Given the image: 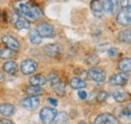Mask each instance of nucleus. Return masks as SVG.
Returning <instances> with one entry per match:
<instances>
[{
    "instance_id": "obj_1",
    "label": "nucleus",
    "mask_w": 131,
    "mask_h": 124,
    "mask_svg": "<svg viewBox=\"0 0 131 124\" xmlns=\"http://www.w3.org/2000/svg\"><path fill=\"white\" fill-rule=\"evenodd\" d=\"M17 13L22 15L25 19L36 20L42 16V12L38 6L34 5L29 0H19L15 3Z\"/></svg>"
},
{
    "instance_id": "obj_2",
    "label": "nucleus",
    "mask_w": 131,
    "mask_h": 124,
    "mask_svg": "<svg viewBox=\"0 0 131 124\" xmlns=\"http://www.w3.org/2000/svg\"><path fill=\"white\" fill-rule=\"evenodd\" d=\"M58 111L56 108L51 107H43L39 112L40 120L43 124H52L56 120Z\"/></svg>"
},
{
    "instance_id": "obj_3",
    "label": "nucleus",
    "mask_w": 131,
    "mask_h": 124,
    "mask_svg": "<svg viewBox=\"0 0 131 124\" xmlns=\"http://www.w3.org/2000/svg\"><path fill=\"white\" fill-rule=\"evenodd\" d=\"M116 20H117V22H118L120 25H122V26H128V25H130V22H131L130 7L122 8V9L118 12V15L116 17Z\"/></svg>"
},
{
    "instance_id": "obj_4",
    "label": "nucleus",
    "mask_w": 131,
    "mask_h": 124,
    "mask_svg": "<svg viewBox=\"0 0 131 124\" xmlns=\"http://www.w3.org/2000/svg\"><path fill=\"white\" fill-rule=\"evenodd\" d=\"M35 29L37 30V32L39 33V35H40L41 37L50 38V37H53V36H54L53 27H52L49 23H47V22L39 23Z\"/></svg>"
},
{
    "instance_id": "obj_5",
    "label": "nucleus",
    "mask_w": 131,
    "mask_h": 124,
    "mask_svg": "<svg viewBox=\"0 0 131 124\" xmlns=\"http://www.w3.org/2000/svg\"><path fill=\"white\" fill-rule=\"evenodd\" d=\"M20 69H21V72L23 74L30 75V74L34 73L35 70L37 69V63L32 59H25L21 63Z\"/></svg>"
},
{
    "instance_id": "obj_6",
    "label": "nucleus",
    "mask_w": 131,
    "mask_h": 124,
    "mask_svg": "<svg viewBox=\"0 0 131 124\" xmlns=\"http://www.w3.org/2000/svg\"><path fill=\"white\" fill-rule=\"evenodd\" d=\"M40 100L37 96H29L20 102V105L27 110H35L39 106Z\"/></svg>"
},
{
    "instance_id": "obj_7",
    "label": "nucleus",
    "mask_w": 131,
    "mask_h": 124,
    "mask_svg": "<svg viewBox=\"0 0 131 124\" xmlns=\"http://www.w3.org/2000/svg\"><path fill=\"white\" fill-rule=\"evenodd\" d=\"M93 124H118V120L110 113H103L96 117Z\"/></svg>"
},
{
    "instance_id": "obj_8",
    "label": "nucleus",
    "mask_w": 131,
    "mask_h": 124,
    "mask_svg": "<svg viewBox=\"0 0 131 124\" xmlns=\"http://www.w3.org/2000/svg\"><path fill=\"white\" fill-rule=\"evenodd\" d=\"M1 41L3 42V44H5V46L8 49H11L13 51H17L20 47L19 42L14 37H12L10 35H3L2 38H1Z\"/></svg>"
},
{
    "instance_id": "obj_9",
    "label": "nucleus",
    "mask_w": 131,
    "mask_h": 124,
    "mask_svg": "<svg viewBox=\"0 0 131 124\" xmlns=\"http://www.w3.org/2000/svg\"><path fill=\"white\" fill-rule=\"evenodd\" d=\"M43 50H45L46 54L49 55V57H57L58 55H60L62 53L63 48L58 43H50L45 47Z\"/></svg>"
},
{
    "instance_id": "obj_10",
    "label": "nucleus",
    "mask_w": 131,
    "mask_h": 124,
    "mask_svg": "<svg viewBox=\"0 0 131 124\" xmlns=\"http://www.w3.org/2000/svg\"><path fill=\"white\" fill-rule=\"evenodd\" d=\"M89 76L92 80L96 81V82H103L106 79V73L100 69V68H91L89 70Z\"/></svg>"
},
{
    "instance_id": "obj_11",
    "label": "nucleus",
    "mask_w": 131,
    "mask_h": 124,
    "mask_svg": "<svg viewBox=\"0 0 131 124\" xmlns=\"http://www.w3.org/2000/svg\"><path fill=\"white\" fill-rule=\"evenodd\" d=\"M118 5H119L118 0H103L102 2L103 10H105V12H107L108 14H113L117 10Z\"/></svg>"
},
{
    "instance_id": "obj_12",
    "label": "nucleus",
    "mask_w": 131,
    "mask_h": 124,
    "mask_svg": "<svg viewBox=\"0 0 131 124\" xmlns=\"http://www.w3.org/2000/svg\"><path fill=\"white\" fill-rule=\"evenodd\" d=\"M128 81V76L126 73H119V74H115L110 78L109 82L110 84L114 85V86H122L125 85Z\"/></svg>"
},
{
    "instance_id": "obj_13",
    "label": "nucleus",
    "mask_w": 131,
    "mask_h": 124,
    "mask_svg": "<svg viewBox=\"0 0 131 124\" xmlns=\"http://www.w3.org/2000/svg\"><path fill=\"white\" fill-rule=\"evenodd\" d=\"M91 9L95 17L101 18L103 16V7L102 2L100 0H92L91 1Z\"/></svg>"
},
{
    "instance_id": "obj_14",
    "label": "nucleus",
    "mask_w": 131,
    "mask_h": 124,
    "mask_svg": "<svg viewBox=\"0 0 131 124\" xmlns=\"http://www.w3.org/2000/svg\"><path fill=\"white\" fill-rule=\"evenodd\" d=\"M0 113L3 116H12L15 113V107L10 103H3L0 105Z\"/></svg>"
},
{
    "instance_id": "obj_15",
    "label": "nucleus",
    "mask_w": 131,
    "mask_h": 124,
    "mask_svg": "<svg viewBox=\"0 0 131 124\" xmlns=\"http://www.w3.org/2000/svg\"><path fill=\"white\" fill-rule=\"evenodd\" d=\"M47 82V79L46 77L42 75V74H37V75H34L29 78V83L33 85V86H42L45 85Z\"/></svg>"
},
{
    "instance_id": "obj_16",
    "label": "nucleus",
    "mask_w": 131,
    "mask_h": 124,
    "mask_svg": "<svg viewBox=\"0 0 131 124\" xmlns=\"http://www.w3.org/2000/svg\"><path fill=\"white\" fill-rule=\"evenodd\" d=\"M29 40L30 42L34 44V45H38L42 42V37L39 35V33L37 32V30L35 28H33L29 32Z\"/></svg>"
},
{
    "instance_id": "obj_17",
    "label": "nucleus",
    "mask_w": 131,
    "mask_h": 124,
    "mask_svg": "<svg viewBox=\"0 0 131 124\" xmlns=\"http://www.w3.org/2000/svg\"><path fill=\"white\" fill-rule=\"evenodd\" d=\"M14 24H15V27H16L17 29H19V30H21V29H28L29 26H30V23L24 17H21V16L17 17Z\"/></svg>"
},
{
    "instance_id": "obj_18",
    "label": "nucleus",
    "mask_w": 131,
    "mask_h": 124,
    "mask_svg": "<svg viewBox=\"0 0 131 124\" xmlns=\"http://www.w3.org/2000/svg\"><path fill=\"white\" fill-rule=\"evenodd\" d=\"M118 40L122 43H126V44H129L131 40V33L130 30H124L121 31L120 33H118V36H117Z\"/></svg>"
},
{
    "instance_id": "obj_19",
    "label": "nucleus",
    "mask_w": 131,
    "mask_h": 124,
    "mask_svg": "<svg viewBox=\"0 0 131 124\" xmlns=\"http://www.w3.org/2000/svg\"><path fill=\"white\" fill-rule=\"evenodd\" d=\"M26 93L30 96H38V95H42L43 94V89L39 86H33V85H30V86H27L26 87Z\"/></svg>"
},
{
    "instance_id": "obj_20",
    "label": "nucleus",
    "mask_w": 131,
    "mask_h": 124,
    "mask_svg": "<svg viewBox=\"0 0 131 124\" xmlns=\"http://www.w3.org/2000/svg\"><path fill=\"white\" fill-rule=\"evenodd\" d=\"M118 68L123 72H129L131 69V61L130 58H124L118 63Z\"/></svg>"
},
{
    "instance_id": "obj_21",
    "label": "nucleus",
    "mask_w": 131,
    "mask_h": 124,
    "mask_svg": "<svg viewBox=\"0 0 131 124\" xmlns=\"http://www.w3.org/2000/svg\"><path fill=\"white\" fill-rule=\"evenodd\" d=\"M3 69H4V71L7 72V73H10V74L14 73V72L17 70L16 62H14V61L5 62V63L3 64Z\"/></svg>"
},
{
    "instance_id": "obj_22",
    "label": "nucleus",
    "mask_w": 131,
    "mask_h": 124,
    "mask_svg": "<svg viewBox=\"0 0 131 124\" xmlns=\"http://www.w3.org/2000/svg\"><path fill=\"white\" fill-rule=\"evenodd\" d=\"M70 84H71L72 88H74V89H82V88H84V87L86 86L85 81L82 80L81 78H79V77L73 78V79L71 80Z\"/></svg>"
},
{
    "instance_id": "obj_23",
    "label": "nucleus",
    "mask_w": 131,
    "mask_h": 124,
    "mask_svg": "<svg viewBox=\"0 0 131 124\" xmlns=\"http://www.w3.org/2000/svg\"><path fill=\"white\" fill-rule=\"evenodd\" d=\"M127 97H128V94L123 90H116L113 93V98L117 102H123L126 100Z\"/></svg>"
},
{
    "instance_id": "obj_24",
    "label": "nucleus",
    "mask_w": 131,
    "mask_h": 124,
    "mask_svg": "<svg viewBox=\"0 0 131 124\" xmlns=\"http://www.w3.org/2000/svg\"><path fill=\"white\" fill-rule=\"evenodd\" d=\"M14 54H15V51H13L11 49H8V48L0 49V58L1 59H10L14 56Z\"/></svg>"
},
{
    "instance_id": "obj_25",
    "label": "nucleus",
    "mask_w": 131,
    "mask_h": 124,
    "mask_svg": "<svg viewBox=\"0 0 131 124\" xmlns=\"http://www.w3.org/2000/svg\"><path fill=\"white\" fill-rule=\"evenodd\" d=\"M68 119H69V116H68V114L66 112H60V113L57 114L54 122L58 124H64L68 121Z\"/></svg>"
},
{
    "instance_id": "obj_26",
    "label": "nucleus",
    "mask_w": 131,
    "mask_h": 124,
    "mask_svg": "<svg viewBox=\"0 0 131 124\" xmlns=\"http://www.w3.org/2000/svg\"><path fill=\"white\" fill-rule=\"evenodd\" d=\"M54 87V89H56V92L58 95H60V96H64L65 95V92H66V85L64 82H60V83H58L56 86H53Z\"/></svg>"
},
{
    "instance_id": "obj_27",
    "label": "nucleus",
    "mask_w": 131,
    "mask_h": 124,
    "mask_svg": "<svg viewBox=\"0 0 131 124\" xmlns=\"http://www.w3.org/2000/svg\"><path fill=\"white\" fill-rule=\"evenodd\" d=\"M99 60H100V58L98 57V55H96V54H91V55H89L86 58V62L88 64H90V65H96V64H98Z\"/></svg>"
},
{
    "instance_id": "obj_28",
    "label": "nucleus",
    "mask_w": 131,
    "mask_h": 124,
    "mask_svg": "<svg viewBox=\"0 0 131 124\" xmlns=\"http://www.w3.org/2000/svg\"><path fill=\"white\" fill-rule=\"evenodd\" d=\"M49 82H50V84H51L52 86H56L58 83H60V82H61L60 77L58 76V74H57V73L51 72V73L49 74Z\"/></svg>"
},
{
    "instance_id": "obj_29",
    "label": "nucleus",
    "mask_w": 131,
    "mask_h": 124,
    "mask_svg": "<svg viewBox=\"0 0 131 124\" xmlns=\"http://www.w3.org/2000/svg\"><path fill=\"white\" fill-rule=\"evenodd\" d=\"M107 97H108V93L106 91H100L97 95V100L102 102V101H105L107 99Z\"/></svg>"
},
{
    "instance_id": "obj_30",
    "label": "nucleus",
    "mask_w": 131,
    "mask_h": 124,
    "mask_svg": "<svg viewBox=\"0 0 131 124\" xmlns=\"http://www.w3.org/2000/svg\"><path fill=\"white\" fill-rule=\"evenodd\" d=\"M108 54H109L111 57H115V56L118 54V49L115 48V47H113V48H109V49H108Z\"/></svg>"
},
{
    "instance_id": "obj_31",
    "label": "nucleus",
    "mask_w": 131,
    "mask_h": 124,
    "mask_svg": "<svg viewBox=\"0 0 131 124\" xmlns=\"http://www.w3.org/2000/svg\"><path fill=\"white\" fill-rule=\"evenodd\" d=\"M121 5H122V7H123V8L130 7L131 0H121Z\"/></svg>"
},
{
    "instance_id": "obj_32",
    "label": "nucleus",
    "mask_w": 131,
    "mask_h": 124,
    "mask_svg": "<svg viewBox=\"0 0 131 124\" xmlns=\"http://www.w3.org/2000/svg\"><path fill=\"white\" fill-rule=\"evenodd\" d=\"M78 95H79V97H80L82 100L87 98V92H86L85 90H80V91L78 92Z\"/></svg>"
},
{
    "instance_id": "obj_33",
    "label": "nucleus",
    "mask_w": 131,
    "mask_h": 124,
    "mask_svg": "<svg viewBox=\"0 0 131 124\" xmlns=\"http://www.w3.org/2000/svg\"><path fill=\"white\" fill-rule=\"evenodd\" d=\"M0 124H14V123L12 121H10L9 119L3 118V119H0Z\"/></svg>"
},
{
    "instance_id": "obj_34",
    "label": "nucleus",
    "mask_w": 131,
    "mask_h": 124,
    "mask_svg": "<svg viewBox=\"0 0 131 124\" xmlns=\"http://www.w3.org/2000/svg\"><path fill=\"white\" fill-rule=\"evenodd\" d=\"M48 100H49L51 104H53L54 106H57V105H58V101H57V99H54V98H52V97H49Z\"/></svg>"
},
{
    "instance_id": "obj_35",
    "label": "nucleus",
    "mask_w": 131,
    "mask_h": 124,
    "mask_svg": "<svg viewBox=\"0 0 131 124\" xmlns=\"http://www.w3.org/2000/svg\"><path fill=\"white\" fill-rule=\"evenodd\" d=\"M4 79H5V76H4V74H3V72L0 70V82H2V81H4Z\"/></svg>"
},
{
    "instance_id": "obj_36",
    "label": "nucleus",
    "mask_w": 131,
    "mask_h": 124,
    "mask_svg": "<svg viewBox=\"0 0 131 124\" xmlns=\"http://www.w3.org/2000/svg\"><path fill=\"white\" fill-rule=\"evenodd\" d=\"M79 124H88V123H87V122H83V121H82V122H80Z\"/></svg>"
},
{
    "instance_id": "obj_37",
    "label": "nucleus",
    "mask_w": 131,
    "mask_h": 124,
    "mask_svg": "<svg viewBox=\"0 0 131 124\" xmlns=\"http://www.w3.org/2000/svg\"><path fill=\"white\" fill-rule=\"evenodd\" d=\"M0 15H1V11H0Z\"/></svg>"
}]
</instances>
